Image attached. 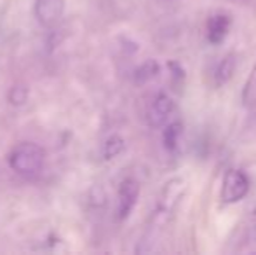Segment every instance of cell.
Returning <instances> with one entry per match:
<instances>
[{
  "mask_svg": "<svg viewBox=\"0 0 256 255\" xmlns=\"http://www.w3.org/2000/svg\"><path fill=\"white\" fill-rule=\"evenodd\" d=\"M158 74H160V65H158L157 60H146L136 68L132 77H134L136 84H146V82L157 77Z\"/></svg>",
  "mask_w": 256,
  "mask_h": 255,
  "instance_id": "obj_10",
  "label": "cell"
},
{
  "mask_svg": "<svg viewBox=\"0 0 256 255\" xmlns=\"http://www.w3.org/2000/svg\"><path fill=\"white\" fill-rule=\"evenodd\" d=\"M240 102H242V107H246V109H251V107L256 105V62L242 86Z\"/></svg>",
  "mask_w": 256,
  "mask_h": 255,
  "instance_id": "obj_11",
  "label": "cell"
},
{
  "mask_svg": "<svg viewBox=\"0 0 256 255\" xmlns=\"http://www.w3.org/2000/svg\"><path fill=\"white\" fill-rule=\"evenodd\" d=\"M64 13V0H35L34 14L42 27H54Z\"/></svg>",
  "mask_w": 256,
  "mask_h": 255,
  "instance_id": "obj_6",
  "label": "cell"
},
{
  "mask_svg": "<svg viewBox=\"0 0 256 255\" xmlns=\"http://www.w3.org/2000/svg\"><path fill=\"white\" fill-rule=\"evenodd\" d=\"M168 68H169V72H171V77H172V81H174V82L185 81L186 72H185V68H183V65L180 62L171 60V62H168Z\"/></svg>",
  "mask_w": 256,
  "mask_h": 255,
  "instance_id": "obj_14",
  "label": "cell"
},
{
  "mask_svg": "<svg viewBox=\"0 0 256 255\" xmlns=\"http://www.w3.org/2000/svg\"><path fill=\"white\" fill-rule=\"evenodd\" d=\"M236 70H237L236 53H226L214 68V84L216 86H225L226 82L232 81Z\"/></svg>",
  "mask_w": 256,
  "mask_h": 255,
  "instance_id": "obj_8",
  "label": "cell"
},
{
  "mask_svg": "<svg viewBox=\"0 0 256 255\" xmlns=\"http://www.w3.org/2000/svg\"><path fill=\"white\" fill-rule=\"evenodd\" d=\"M250 192V178L240 170H226L222 180V201L225 204H236Z\"/></svg>",
  "mask_w": 256,
  "mask_h": 255,
  "instance_id": "obj_2",
  "label": "cell"
},
{
  "mask_svg": "<svg viewBox=\"0 0 256 255\" xmlns=\"http://www.w3.org/2000/svg\"><path fill=\"white\" fill-rule=\"evenodd\" d=\"M117 218L118 220H126L131 215L132 208L136 206L140 197V184L134 178H124L120 182L117 194Z\"/></svg>",
  "mask_w": 256,
  "mask_h": 255,
  "instance_id": "obj_5",
  "label": "cell"
},
{
  "mask_svg": "<svg viewBox=\"0 0 256 255\" xmlns=\"http://www.w3.org/2000/svg\"><path fill=\"white\" fill-rule=\"evenodd\" d=\"M126 149V140L122 138L120 135H112L104 140L103 143V149H102V154H103V159L104 161H110V159H115L118 154H122Z\"/></svg>",
  "mask_w": 256,
  "mask_h": 255,
  "instance_id": "obj_12",
  "label": "cell"
},
{
  "mask_svg": "<svg viewBox=\"0 0 256 255\" xmlns=\"http://www.w3.org/2000/svg\"><path fill=\"white\" fill-rule=\"evenodd\" d=\"M251 231H253V236L256 238V206L253 208V213H251Z\"/></svg>",
  "mask_w": 256,
  "mask_h": 255,
  "instance_id": "obj_15",
  "label": "cell"
},
{
  "mask_svg": "<svg viewBox=\"0 0 256 255\" xmlns=\"http://www.w3.org/2000/svg\"><path fill=\"white\" fill-rule=\"evenodd\" d=\"M183 129L185 128H183L182 121H172V123H169L164 128V131H162V143H164L166 150L169 154H174L178 150L183 138Z\"/></svg>",
  "mask_w": 256,
  "mask_h": 255,
  "instance_id": "obj_9",
  "label": "cell"
},
{
  "mask_svg": "<svg viewBox=\"0 0 256 255\" xmlns=\"http://www.w3.org/2000/svg\"><path fill=\"white\" fill-rule=\"evenodd\" d=\"M7 98H9L10 105H23V103L28 100V88L26 86H21V84L14 86V88H10Z\"/></svg>",
  "mask_w": 256,
  "mask_h": 255,
  "instance_id": "obj_13",
  "label": "cell"
},
{
  "mask_svg": "<svg viewBox=\"0 0 256 255\" xmlns=\"http://www.w3.org/2000/svg\"><path fill=\"white\" fill-rule=\"evenodd\" d=\"M44 149L37 143L23 142L12 149L9 154V166L14 173L24 178H34L40 173L44 166Z\"/></svg>",
  "mask_w": 256,
  "mask_h": 255,
  "instance_id": "obj_1",
  "label": "cell"
},
{
  "mask_svg": "<svg viewBox=\"0 0 256 255\" xmlns=\"http://www.w3.org/2000/svg\"><path fill=\"white\" fill-rule=\"evenodd\" d=\"M232 27V18L228 14H214L208 20V41L211 44H222Z\"/></svg>",
  "mask_w": 256,
  "mask_h": 255,
  "instance_id": "obj_7",
  "label": "cell"
},
{
  "mask_svg": "<svg viewBox=\"0 0 256 255\" xmlns=\"http://www.w3.org/2000/svg\"><path fill=\"white\" fill-rule=\"evenodd\" d=\"M185 180L180 177L171 178L168 184L164 185L160 192V197H158V206H157V213H155V218H158L160 224H166L171 213L174 211L176 204L180 203L182 196L185 194Z\"/></svg>",
  "mask_w": 256,
  "mask_h": 255,
  "instance_id": "obj_3",
  "label": "cell"
},
{
  "mask_svg": "<svg viewBox=\"0 0 256 255\" xmlns=\"http://www.w3.org/2000/svg\"><path fill=\"white\" fill-rule=\"evenodd\" d=\"M172 112H174V100L168 93L160 91L154 96L152 103H150V109L146 112V121L152 128H160L168 123Z\"/></svg>",
  "mask_w": 256,
  "mask_h": 255,
  "instance_id": "obj_4",
  "label": "cell"
}]
</instances>
